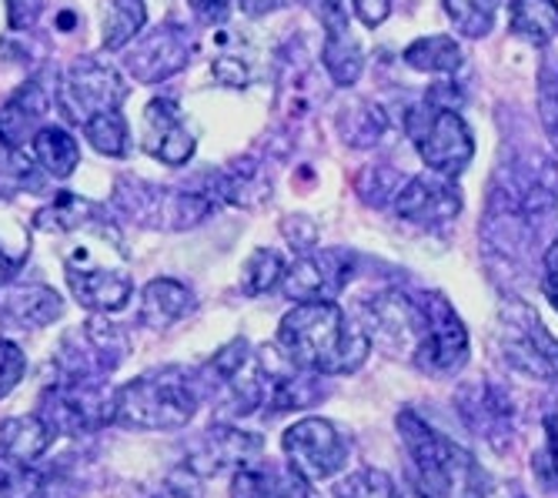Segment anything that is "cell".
I'll return each instance as SVG.
<instances>
[{
	"mask_svg": "<svg viewBox=\"0 0 558 498\" xmlns=\"http://www.w3.org/2000/svg\"><path fill=\"white\" fill-rule=\"evenodd\" d=\"M187 61H191L187 31L178 24H161L155 31L134 37V44L128 47L124 68L137 84H161L174 77L178 71H184Z\"/></svg>",
	"mask_w": 558,
	"mask_h": 498,
	"instance_id": "obj_16",
	"label": "cell"
},
{
	"mask_svg": "<svg viewBox=\"0 0 558 498\" xmlns=\"http://www.w3.org/2000/svg\"><path fill=\"white\" fill-rule=\"evenodd\" d=\"M495 348L498 359L515 375L558 385V338L542 315L522 297H501L495 308Z\"/></svg>",
	"mask_w": 558,
	"mask_h": 498,
	"instance_id": "obj_6",
	"label": "cell"
},
{
	"mask_svg": "<svg viewBox=\"0 0 558 498\" xmlns=\"http://www.w3.org/2000/svg\"><path fill=\"white\" fill-rule=\"evenodd\" d=\"M472 359V335L441 291H422V335L412 362L435 378L459 375Z\"/></svg>",
	"mask_w": 558,
	"mask_h": 498,
	"instance_id": "obj_9",
	"label": "cell"
},
{
	"mask_svg": "<svg viewBox=\"0 0 558 498\" xmlns=\"http://www.w3.org/2000/svg\"><path fill=\"white\" fill-rule=\"evenodd\" d=\"M275 344L298 368L318 378L354 375L372 355L365 328L338 302H294L278 325Z\"/></svg>",
	"mask_w": 558,
	"mask_h": 498,
	"instance_id": "obj_1",
	"label": "cell"
},
{
	"mask_svg": "<svg viewBox=\"0 0 558 498\" xmlns=\"http://www.w3.org/2000/svg\"><path fill=\"white\" fill-rule=\"evenodd\" d=\"M265 452V438L258 432L238 428L231 422H215L201 432L194 448L184 456V465H191L201 478H211L218 472H234L247 462L262 459Z\"/></svg>",
	"mask_w": 558,
	"mask_h": 498,
	"instance_id": "obj_15",
	"label": "cell"
},
{
	"mask_svg": "<svg viewBox=\"0 0 558 498\" xmlns=\"http://www.w3.org/2000/svg\"><path fill=\"white\" fill-rule=\"evenodd\" d=\"M54 445H58V438L44 428V422L34 412L0 422V459L40 465V459H47Z\"/></svg>",
	"mask_w": 558,
	"mask_h": 498,
	"instance_id": "obj_24",
	"label": "cell"
},
{
	"mask_svg": "<svg viewBox=\"0 0 558 498\" xmlns=\"http://www.w3.org/2000/svg\"><path fill=\"white\" fill-rule=\"evenodd\" d=\"M465 208V194L454 178H441L435 171L409 174L395 197H391V211L404 224H418V228H445L451 221H459Z\"/></svg>",
	"mask_w": 558,
	"mask_h": 498,
	"instance_id": "obj_13",
	"label": "cell"
},
{
	"mask_svg": "<svg viewBox=\"0 0 558 498\" xmlns=\"http://www.w3.org/2000/svg\"><path fill=\"white\" fill-rule=\"evenodd\" d=\"M31 151H34V161L50 174V178H71L81 165V144L77 137L61 127V124H44L34 137H31Z\"/></svg>",
	"mask_w": 558,
	"mask_h": 498,
	"instance_id": "obj_26",
	"label": "cell"
},
{
	"mask_svg": "<svg viewBox=\"0 0 558 498\" xmlns=\"http://www.w3.org/2000/svg\"><path fill=\"white\" fill-rule=\"evenodd\" d=\"M58 24H61V27H64V34H68V31H71V27H74V24H77V17H74V14H71V11H64V14H61V17H58Z\"/></svg>",
	"mask_w": 558,
	"mask_h": 498,
	"instance_id": "obj_45",
	"label": "cell"
},
{
	"mask_svg": "<svg viewBox=\"0 0 558 498\" xmlns=\"http://www.w3.org/2000/svg\"><path fill=\"white\" fill-rule=\"evenodd\" d=\"M231 498H325L315 482L301 478L288 462L255 459L231 475Z\"/></svg>",
	"mask_w": 558,
	"mask_h": 498,
	"instance_id": "obj_21",
	"label": "cell"
},
{
	"mask_svg": "<svg viewBox=\"0 0 558 498\" xmlns=\"http://www.w3.org/2000/svg\"><path fill=\"white\" fill-rule=\"evenodd\" d=\"M197 308V297L178 278H155L141 288L137 321L150 331H168Z\"/></svg>",
	"mask_w": 558,
	"mask_h": 498,
	"instance_id": "obj_22",
	"label": "cell"
},
{
	"mask_svg": "<svg viewBox=\"0 0 558 498\" xmlns=\"http://www.w3.org/2000/svg\"><path fill=\"white\" fill-rule=\"evenodd\" d=\"M359 325L365 328L368 341L385 348L391 355H415V344L422 335V291H398L385 288L368 294L359 305Z\"/></svg>",
	"mask_w": 558,
	"mask_h": 498,
	"instance_id": "obj_12",
	"label": "cell"
},
{
	"mask_svg": "<svg viewBox=\"0 0 558 498\" xmlns=\"http://www.w3.org/2000/svg\"><path fill=\"white\" fill-rule=\"evenodd\" d=\"M284 462L315 485L338 478L351 459V438L322 415H304L281 432Z\"/></svg>",
	"mask_w": 558,
	"mask_h": 498,
	"instance_id": "obj_10",
	"label": "cell"
},
{
	"mask_svg": "<svg viewBox=\"0 0 558 498\" xmlns=\"http://www.w3.org/2000/svg\"><path fill=\"white\" fill-rule=\"evenodd\" d=\"M391 4L395 0H351V14L359 17L362 27L378 31L391 17Z\"/></svg>",
	"mask_w": 558,
	"mask_h": 498,
	"instance_id": "obj_39",
	"label": "cell"
},
{
	"mask_svg": "<svg viewBox=\"0 0 558 498\" xmlns=\"http://www.w3.org/2000/svg\"><path fill=\"white\" fill-rule=\"evenodd\" d=\"M61 482V475L44 472L40 465L0 459V498H54Z\"/></svg>",
	"mask_w": 558,
	"mask_h": 498,
	"instance_id": "obj_29",
	"label": "cell"
},
{
	"mask_svg": "<svg viewBox=\"0 0 558 498\" xmlns=\"http://www.w3.org/2000/svg\"><path fill=\"white\" fill-rule=\"evenodd\" d=\"M71 234L81 241L64 244L61 262L74 302L90 315H114L128 308L134 297V278L128 271L121 231L108 218H97Z\"/></svg>",
	"mask_w": 558,
	"mask_h": 498,
	"instance_id": "obj_2",
	"label": "cell"
},
{
	"mask_svg": "<svg viewBox=\"0 0 558 498\" xmlns=\"http://www.w3.org/2000/svg\"><path fill=\"white\" fill-rule=\"evenodd\" d=\"M128 355H131L128 328L108 318H90L61 338L54 352V368L58 378L108 381L128 362Z\"/></svg>",
	"mask_w": 558,
	"mask_h": 498,
	"instance_id": "obj_8",
	"label": "cell"
},
{
	"mask_svg": "<svg viewBox=\"0 0 558 498\" xmlns=\"http://www.w3.org/2000/svg\"><path fill=\"white\" fill-rule=\"evenodd\" d=\"M150 498H205V478H201L191 465L181 462L165 475L161 488Z\"/></svg>",
	"mask_w": 558,
	"mask_h": 498,
	"instance_id": "obj_35",
	"label": "cell"
},
{
	"mask_svg": "<svg viewBox=\"0 0 558 498\" xmlns=\"http://www.w3.org/2000/svg\"><path fill=\"white\" fill-rule=\"evenodd\" d=\"M111 394L108 381H77V378H54L40 388L34 415L58 441L84 438L100 428H111Z\"/></svg>",
	"mask_w": 558,
	"mask_h": 498,
	"instance_id": "obj_7",
	"label": "cell"
},
{
	"mask_svg": "<svg viewBox=\"0 0 558 498\" xmlns=\"http://www.w3.org/2000/svg\"><path fill=\"white\" fill-rule=\"evenodd\" d=\"M201 402L197 372L184 365H165L144 372L111 394V428L124 432H181L194 422Z\"/></svg>",
	"mask_w": 558,
	"mask_h": 498,
	"instance_id": "obj_4",
	"label": "cell"
},
{
	"mask_svg": "<svg viewBox=\"0 0 558 498\" xmlns=\"http://www.w3.org/2000/svg\"><path fill=\"white\" fill-rule=\"evenodd\" d=\"M17 268H21V258H11V255H8V247H4V244H0V284H8V281H14Z\"/></svg>",
	"mask_w": 558,
	"mask_h": 498,
	"instance_id": "obj_44",
	"label": "cell"
},
{
	"mask_svg": "<svg viewBox=\"0 0 558 498\" xmlns=\"http://www.w3.org/2000/svg\"><path fill=\"white\" fill-rule=\"evenodd\" d=\"M97 218H105V208L94 205L90 197H81V194H58L54 202L47 208H40L34 215V228L37 231H47V234H71Z\"/></svg>",
	"mask_w": 558,
	"mask_h": 498,
	"instance_id": "obj_27",
	"label": "cell"
},
{
	"mask_svg": "<svg viewBox=\"0 0 558 498\" xmlns=\"http://www.w3.org/2000/svg\"><path fill=\"white\" fill-rule=\"evenodd\" d=\"M118 208L147 228L184 231L205 221L218 208V202L215 194L205 191H171V187H155L124 178L118 181Z\"/></svg>",
	"mask_w": 558,
	"mask_h": 498,
	"instance_id": "obj_11",
	"label": "cell"
},
{
	"mask_svg": "<svg viewBox=\"0 0 558 498\" xmlns=\"http://www.w3.org/2000/svg\"><path fill=\"white\" fill-rule=\"evenodd\" d=\"M398 435L404 441V452L412 459L415 488L425 498H492L495 485L482 462L469 452L465 445L448 438L435 425H428L418 412L401 409Z\"/></svg>",
	"mask_w": 558,
	"mask_h": 498,
	"instance_id": "obj_3",
	"label": "cell"
},
{
	"mask_svg": "<svg viewBox=\"0 0 558 498\" xmlns=\"http://www.w3.org/2000/svg\"><path fill=\"white\" fill-rule=\"evenodd\" d=\"M147 24V11L141 0H111L105 8V47L121 51Z\"/></svg>",
	"mask_w": 558,
	"mask_h": 498,
	"instance_id": "obj_33",
	"label": "cell"
},
{
	"mask_svg": "<svg viewBox=\"0 0 558 498\" xmlns=\"http://www.w3.org/2000/svg\"><path fill=\"white\" fill-rule=\"evenodd\" d=\"M505 0H441L448 24L462 40H482L495 31Z\"/></svg>",
	"mask_w": 558,
	"mask_h": 498,
	"instance_id": "obj_28",
	"label": "cell"
},
{
	"mask_svg": "<svg viewBox=\"0 0 558 498\" xmlns=\"http://www.w3.org/2000/svg\"><path fill=\"white\" fill-rule=\"evenodd\" d=\"M128 94L131 87L111 64H100L97 58H81L68 68L58 101L74 121L84 124L100 111H118L128 101Z\"/></svg>",
	"mask_w": 558,
	"mask_h": 498,
	"instance_id": "obj_14",
	"label": "cell"
},
{
	"mask_svg": "<svg viewBox=\"0 0 558 498\" xmlns=\"http://www.w3.org/2000/svg\"><path fill=\"white\" fill-rule=\"evenodd\" d=\"M141 147L150 158L168 165V168H181L194 158L197 141H194L191 127L184 124L178 101H171V97H155V101L144 108Z\"/></svg>",
	"mask_w": 558,
	"mask_h": 498,
	"instance_id": "obj_18",
	"label": "cell"
},
{
	"mask_svg": "<svg viewBox=\"0 0 558 498\" xmlns=\"http://www.w3.org/2000/svg\"><path fill=\"white\" fill-rule=\"evenodd\" d=\"M54 101H58V94L50 90L40 77L21 84L8 97V105L0 108V144L11 147V151L24 147L47 124V114H50V105Z\"/></svg>",
	"mask_w": 558,
	"mask_h": 498,
	"instance_id": "obj_20",
	"label": "cell"
},
{
	"mask_svg": "<svg viewBox=\"0 0 558 498\" xmlns=\"http://www.w3.org/2000/svg\"><path fill=\"white\" fill-rule=\"evenodd\" d=\"M542 432H545V441H542V452L535 456L532 469H535L548 485H558V415H545Z\"/></svg>",
	"mask_w": 558,
	"mask_h": 498,
	"instance_id": "obj_36",
	"label": "cell"
},
{
	"mask_svg": "<svg viewBox=\"0 0 558 498\" xmlns=\"http://www.w3.org/2000/svg\"><path fill=\"white\" fill-rule=\"evenodd\" d=\"M84 137L90 147L105 158H128L131 151V131L121 111H100L84 121Z\"/></svg>",
	"mask_w": 558,
	"mask_h": 498,
	"instance_id": "obj_32",
	"label": "cell"
},
{
	"mask_svg": "<svg viewBox=\"0 0 558 498\" xmlns=\"http://www.w3.org/2000/svg\"><path fill=\"white\" fill-rule=\"evenodd\" d=\"M44 14V0H8L11 31H31Z\"/></svg>",
	"mask_w": 558,
	"mask_h": 498,
	"instance_id": "obj_40",
	"label": "cell"
},
{
	"mask_svg": "<svg viewBox=\"0 0 558 498\" xmlns=\"http://www.w3.org/2000/svg\"><path fill=\"white\" fill-rule=\"evenodd\" d=\"M27 375V355H24V348L11 338L0 335V402L24 381Z\"/></svg>",
	"mask_w": 558,
	"mask_h": 498,
	"instance_id": "obj_34",
	"label": "cell"
},
{
	"mask_svg": "<svg viewBox=\"0 0 558 498\" xmlns=\"http://www.w3.org/2000/svg\"><path fill=\"white\" fill-rule=\"evenodd\" d=\"M284 271H288V262L278 247H255V252H251L241 265V278H238L241 294L244 297H265V294L278 291Z\"/></svg>",
	"mask_w": 558,
	"mask_h": 498,
	"instance_id": "obj_30",
	"label": "cell"
},
{
	"mask_svg": "<svg viewBox=\"0 0 558 498\" xmlns=\"http://www.w3.org/2000/svg\"><path fill=\"white\" fill-rule=\"evenodd\" d=\"M351 281V262L341 252H304L298 255L284 278H281V294L288 302H335V297L348 288Z\"/></svg>",
	"mask_w": 558,
	"mask_h": 498,
	"instance_id": "obj_17",
	"label": "cell"
},
{
	"mask_svg": "<svg viewBox=\"0 0 558 498\" xmlns=\"http://www.w3.org/2000/svg\"><path fill=\"white\" fill-rule=\"evenodd\" d=\"M401 64L425 77H454L465 68V44L459 34H422L404 44Z\"/></svg>",
	"mask_w": 558,
	"mask_h": 498,
	"instance_id": "obj_23",
	"label": "cell"
},
{
	"mask_svg": "<svg viewBox=\"0 0 558 498\" xmlns=\"http://www.w3.org/2000/svg\"><path fill=\"white\" fill-rule=\"evenodd\" d=\"M281 234H284V241L294 247L298 255L315 252V247H318V238H322L318 224H315L308 215H288V218L281 221Z\"/></svg>",
	"mask_w": 558,
	"mask_h": 498,
	"instance_id": "obj_37",
	"label": "cell"
},
{
	"mask_svg": "<svg viewBox=\"0 0 558 498\" xmlns=\"http://www.w3.org/2000/svg\"><path fill=\"white\" fill-rule=\"evenodd\" d=\"M542 294L548 297V305L558 315V234L551 238V244L542 255Z\"/></svg>",
	"mask_w": 558,
	"mask_h": 498,
	"instance_id": "obj_38",
	"label": "cell"
},
{
	"mask_svg": "<svg viewBox=\"0 0 558 498\" xmlns=\"http://www.w3.org/2000/svg\"><path fill=\"white\" fill-rule=\"evenodd\" d=\"M234 4L241 8V14H247V17H265V14H271V11H278L284 0H234Z\"/></svg>",
	"mask_w": 558,
	"mask_h": 498,
	"instance_id": "obj_43",
	"label": "cell"
},
{
	"mask_svg": "<svg viewBox=\"0 0 558 498\" xmlns=\"http://www.w3.org/2000/svg\"><path fill=\"white\" fill-rule=\"evenodd\" d=\"M335 498H425L415 485L401 488L385 469H354L335 485Z\"/></svg>",
	"mask_w": 558,
	"mask_h": 498,
	"instance_id": "obj_31",
	"label": "cell"
},
{
	"mask_svg": "<svg viewBox=\"0 0 558 498\" xmlns=\"http://www.w3.org/2000/svg\"><path fill=\"white\" fill-rule=\"evenodd\" d=\"M64 297L50 284H0V328L37 331L64 318Z\"/></svg>",
	"mask_w": 558,
	"mask_h": 498,
	"instance_id": "obj_19",
	"label": "cell"
},
{
	"mask_svg": "<svg viewBox=\"0 0 558 498\" xmlns=\"http://www.w3.org/2000/svg\"><path fill=\"white\" fill-rule=\"evenodd\" d=\"M509 34L529 47H548L558 40V0H505Z\"/></svg>",
	"mask_w": 558,
	"mask_h": 498,
	"instance_id": "obj_25",
	"label": "cell"
},
{
	"mask_svg": "<svg viewBox=\"0 0 558 498\" xmlns=\"http://www.w3.org/2000/svg\"><path fill=\"white\" fill-rule=\"evenodd\" d=\"M401 124L425 171L459 181L472 168L475 151H478L475 131L469 118L454 105L441 101L438 94H428L422 105L404 111Z\"/></svg>",
	"mask_w": 558,
	"mask_h": 498,
	"instance_id": "obj_5",
	"label": "cell"
},
{
	"mask_svg": "<svg viewBox=\"0 0 558 498\" xmlns=\"http://www.w3.org/2000/svg\"><path fill=\"white\" fill-rule=\"evenodd\" d=\"M231 0H191V11L205 21V24H221L228 17Z\"/></svg>",
	"mask_w": 558,
	"mask_h": 498,
	"instance_id": "obj_42",
	"label": "cell"
},
{
	"mask_svg": "<svg viewBox=\"0 0 558 498\" xmlns=\"http://www.w3.org/2000/svg\"><path fill=\"white\" fill-rule=\"evenodd\" d=\"M211 71H215V77H218L221 84H228V87H244V84H247V68H244L241 61H234V58H218V61L211 64Z\"/></svg>",
	"mask_w": 558,
	"mask_h": 498,
	"instance_id": "obj_41",
	"label": "cell"
}]
</instances>
